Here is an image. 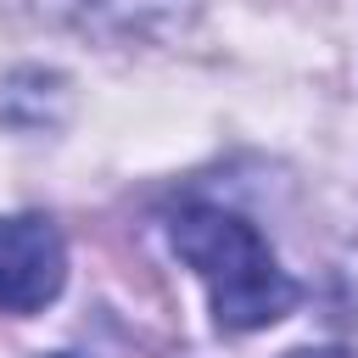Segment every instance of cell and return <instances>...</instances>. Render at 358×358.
<instances>
[{"label":"cell","mask_w":358,"mask_h":358,"mask_svg":"<svg viewBox=\"0 0 358 358\" xmlns=\"http://www.w3.org/2000/svg\"><path fill=\"white\" fill-rule=\"evenodd\" d=\"M168 241L201 274L218 330H263L280 313H291L296 285L241 213L218 201H179L168 213Z\"/></svg>","instance_id":"cell-1"},{"label":"cell","mask_w":358,"mask_h":358,"mask_svg":"<svg viewBox=\"0 0 358 358\" xmlns=\"http://www.w3.org/2000/svg\"><path fill=\"white\" fill-rule=\"evenodd\" d=\"M67 280V246L50 218H0V313H39Z\"/></svg>","instance_id":"cell-2"},{"label":"cell","mask_w":358,"mask_h":358,"mask_svg":"<svg viewBox=\"0 0 358 358\" xmlns=\"http://www.w3.org/2000/svg\"><path fill=\"white\" fill-rule=\"evenodd\" d=\"M285 358H347L341 347H302V352H285Z\"/></svg>","instance_id":"cell-3"},{"label":"cell","mask_w":358,"mask_h":358,"mask_svg":"<svg viewBox=\"0 0 358 358\" xmlns=\"http://www.w3.org/2000/svg\"><path fill=\"white\" fill-rule=\"evenodd\" d=\"M56 358H67V352H56Z\"/></svg>","instance_id":"cell-4"}]
</instances>
